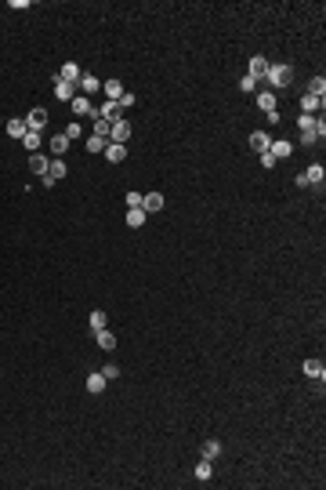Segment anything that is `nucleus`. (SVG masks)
I'll use <instances>...</instances> for the list:
<instances>
[{"instance_id":"nucleus-1","label":"nucleus","mask_w":326,"mask_h":490,"mask_svg":"<svg viewBox=\"0 0 326 490\" xmlns=\"http://www.w3.org/2000/svg\"><path fill=\"white\" fill-rule=\"evenodd\" d=\"M265 80H268L272 88H290V80H294V73H290V66H268Z\"/></svg>"},{"instance_id":"nucleus-2","label":"nucleus","mask_w":326,"mask_h":490,"mask_svg":"<svg viewBox=\"0 0 326 490\" xmlns=\"http://www.w3.org/2000/svg\"><path fill=\"white\" fill-rule=\"evenodd\" d=\"M65 171H69V167H65V163H62V160H58V156H55V160H51V163H48V175H44V178H40V182H44V185H48V189H51V185H55V182H58V178H65Z\"/></svg>"},{"instance_id":"nucleus-3","label":"nucleus","mask_w":326,"mask_h":490,"mask_svg":"<svg viewBox=\"0 0 326 490\" xmlns=\"http://www.w3.org/2000/svg\"><path fill=\"white\" fill-rule=\"evenodd\" d=\"M73 116H76V120H80V116H98V109L91 105L87 95H76V98H73Z\"/></svg>"},{"instance_id":"nucleus-4","label":"nucleus","mask_w":326,"mask_h":490,"mask_svg":"<svg viewBox=\"0 0 326 490\" xmlns=\"http://www.w3.org/2000/svg\"><path fill=\"white\" fill-rule=\"evenodd\" d=\"M55 95H58L62 102H73V98H76V84H69V80H62V76L55 73Z\"/></svg>"},{"instance_id":"nucleus-5","label":"nucleus","mask_w":326,"mask_h":490,"mask_svg":"<svg viewBox=\"0 0 326 490\" xmlns=\"http://www.w3.org/2000/svg\"><path fill=\"white\" fill-rule=\"evenodd\" d=\"M44 124H48V109H44V105L29 109V120H26V127H29V131H40Z\"/></svg>"},{"instance_id":"nucleus-6","label":"nucleus","mask_w":326,"mask_h":490,"mask_svg":"<svg viewBox=\"0 0 326 490\" xmlns=\"http://www.w3.org/2000/svg\"><path fill=\"white\" fill-rule=\"evenodd\" d=\"M127 138H131V124H127V120H116L112 131H109V142H120V145H124Z\"/></svg>"},{"instance_id":"nucleus-7","label":"nucleus","mask_w":326,"mask_h":490,"mask_svg":"<svg viewBox=\"0 0 326 490\" xmlns=\"http://www.w3.org/2000/svg\"><path fill=\"white\" fill-rule=\"evenodd\" d=\"M163 203H167V200H163V193H145V200H142V211H145V215H152V211H163Z\"/></svg>"},{"instance_id":"nucleus-8","label":"nucleus","mask_w":326,"mask_h":490,"mask_svg":"<svg viewBox=\"0 0 326 490\" xmlns=\"http://www.w3.org/2000/svg\"><path fill=\"white\" fill-rule=\"evenodd\" d=\"M76 88H80V95H87V98H91L95 91H102V80L87 73V76H80V84H76Z\"/></svg>"},{"instance_id":"nucleus-9","label":"nucleus","mask_w":326,"mask_h":490,"mask_svg":"<svg viewBox=\"0 0 326 490\" xmlns=\"http://www.w3.org/2000/svg\"><path fill=\"white\" fill-rule=\"evenodd\" d=\"M48 163H51L48 156H40V153H29V171H33V175H40V178H44V175H48Z\"/></svg>"},{"instance_id":"nucleus-10","label":"nucleus","mask_w":326,"mask_h":490,"mask_svg":"<svg viewBox=\"0 0 326 490\" xmlns=\"http://www.w3.org/2000/svg\"><path fill=\"white\" fill-rule=\"evenodd\" d=\"M105 160H109V163H120V160H127V145H120V142H109V145H105Z\"/></svg>"},{"instance_id":"nucleus-11","label":"nucleus","mask_w":326,"mask_h":490,"mask_svg":"<svg viewBox=\"0 0 326 490\" xmlns=\"http://www.w3.org/2000/svg\"><path fill=\"white\" fill-rule=\"evenodd\" d=\"M268 66H272L268 58H261V55H254V58H250V76H254V80H265V73H268Z\"/></svg>"},{"instance_id":"nucleus-12","label":"nucleus","mask_w":326,"mask_h":490,"mask_svg":"<svg viewBox=\"0 0 326 490\" xmlns=\"http://www.w3.org/2000/svg\"><path fill=\"white\" fill-rule=\"evenodd\" d=\"M120 113H124V109H120V102H105V105L98 109V116H105V120H109V124H116V120H124V116H120Z\"/></svg>"},{"instance_id":"nucleus-13","label":"nucleus","mask_w":326,"mask_h":490,"mask_svg":"<svg viewBox=\"0 0 326 490\" xmlns=\"http://www.w3.org/2000/svg\"><path fill=\"white\" fill-rule=\"evenodd\" d=\"M268 145H272L268 131H254V135H250V149H258V153H268Z\"/></svg>"},{"instance_id":"nucleus-14","label":"nucleus","mask_w":326,"mask_h":490,"mask_svg":"<svg viewBox=\"0 0 326 490\" xmlns=\"http://www.w3.org/2000/svg\"><path fill=\"white\" fill-rule=\"evenodd\" d=\"M58 76H62V80H69V84H80V76H84V73H80V66H76V62H65Z\"/></svg>"},{"instance_id":"nucleus-15","label":"nucleus","mask_w":326,"mask_h":490,"mask_svg":"<svg viewBox=\"0 0 326 490\" xmlns=\"http://www.w3.org/2000/svg\"><path fill=\"white\" fill-rule=\"evenodd\" d=\"M322 178H326V171H322V163H312V167L305 171V182H308V185H322Z\"/></svg>"},{"instance_id":"nucleus-16","label":"nucleus","mask_w":326,"mask_h":490,"mask_svg":"<svg viewBox=\"0 0 326 490\" xmlns=\"http://www.w3.org/2000/svg\"><path fill=\"white\" fill-rule=\"evenodd\" d=\"M102 91L109 95V102H120V95H124V84H120V80H105Z\"/></svg>"},{"instance_id":"nucleus-17","label":"nucleus","mask_w":326,"mask_h":490,"mask_svg":"<svg viewBox=\"0 0 326 490\" xmlns=\"http://www.w3.org/2000/svg\"><path fill=\"white\" fill-rule=\"evenodd\" d=\"M305 374H308V378H319V381H322V378H326V367H322L319 359H305Z\"/></svg>"},{"instance_id":"nucleus-18","label":"nucleus","mask_w":326,"mask_h":490,"mask_svg":"<svg viewBox=\"0 0 326 490\" xmlns=\"http://www.w3.org/2000/svg\"><path fill=\"white\" fill-rule=\"evenodd\" d=\"M95 334H98V345H102L105 352L116 349V334H112V331H105V327H102V331H95Z\"/></svg>"},{"instance_id":"nucleus-19","label":"nucleus","mask_w":326,"mask_h":490,"mask_svg":"<svg viewBox=\"0 0 326 490\" xmlns=\"http://www.w3.org/2000/svg\"><path fill=\"white\" fill-rule=\"evenodd\" d=\"M26 131H29V127H26V120H8V135H11V138H18V142H22V138H26Z\"/></svg>"},{"instance_id":"nucleus-20","label":"nucleus","mask_w":326,"mask_h":490,"mask_svg":"<svg viewBox=\"0 0 326 490\" xmlns=\"http://www.w3.org/2000/svg\"><path fill=\"white\" fill-rule=\"evenodd\" d=\"M301 109H305L308 116H315V109H322V98H315V95H305V98H301Z\"/></svg>"},{"instance_id":"nucleus-21","label":"nucleus","mask_w":326,"mask_h":490,"mask_svg":"<svg viewBox=\"0 0 326 490\" xmlns=\"http://www.w3.org/2000/svg\"><path fill=\"white\" fill-rule=\"evenodd\" d=\"M221 454V443L218 439H207V443H203V458H207V461H214Z\"/></svg>"},{"instance_id":"nucleus-22","label":"nucleus","mask_w":326,"mask_h":490,"mask_svg":"<svg viewBox=\"0 0 326 490\" xmlns=\"http://www.w3.org/2000/svg\"><path fill=\"white\" fill-rule=\"evenodd\" d=\"M258 105H261L265 113H275V95H272V91H261V95H258Z\"/></svg>"},{"instance_id":"nucleus-23","label":"nucleus","mask_w":326,"mask_h":490,"mask_svg":"<svg viewBox=\"0 0 326 490\" xmlns=\"http://www.w3.org/2000/svg\"><path fill=\"white\" fill-rule=\"evenodd\" d=\"M127 225H131V229L145 225V211H142V207H131V211H127Z\"/></svg>"},{"instance_id":"nucleus-24","label":"nucleus","mask_w":326,"mask_h":490,"mask_svg":"<svg viewBox=\"0 0 326 490\" xmlns=\"http://www.w3.org/2000/svg\"><path fill=\"white\" fill-rule=\"evenodd\" d=\"M268 153H272L275 160H283V156H290V142H272V145H268Z\"/></svg>"},{"instance_id":"nucleus-25","label":"nucleus","mask_w":326,"mask_h":490,"mask_svg":"<svg viewBox=\"0 0 326 490\" xmlns=\"http://www.w3.org/2000/svg\"><path fill=\"white\" fill-rule=\"evenodd\" d=\"M22 145H26L29 153H36V149H40V131H26V138H22Z\"/></svg>"},{"instance_id":"nucleus-26","label":"nucleus","mask_w":326,"mask_h":490,"mask_svg":"<svg viewBox=\"0 0 326 490\" xmlns=\"http://www.w3.org/2000/svg\"><path fill=\"white\" fill-rule=\"evenodd\" d=\"M105 145H109V138H102V135H91V138H87V149H91V153H105Z\"/></svg>"},{"instance_id":"nucleus-27","label":"nucleus","mask_w":326,"mask_h":490,"mask_svg":"<svg viewBox=\"0 0 326 490\" xmlns=\"http://www.w3.org/2000/svg\"><path fill=\"white\" fill-rule=\"evenodd\" d=\"M87 389H91V392H95V396H98V392H105V378H102V371H98V374H91V378H87Z\"/></svg>"},{"instance_id":"nucleus-28","label":"nucleus","mask_w":326,"mask_h":490,"mask_svg":"<svg viewBox=\"0 0 326 490\" xmlns=\"http://www.w3.org/2000/svg\"><path fill=\"white\" fill-rule=\"evenodd\" d=\"M308 95H315V98H322V95H326V80H322V76H315L312 84H308Z\"/></svg>"},{"instance_id":"nucleus-29","label":"nucleus","mask_w":326,"mask_h":490,"mask_svg":"<svg viewBox=\"0 0 326 490\" xmlns=\"http://www.w3.org/2000/svg\"><path fill=\"white\" fill-rule=\"evenodd\" d=\"M109 131H112V124L105 116H95V135H102V138H109Z\"/></svg>"},{"instance_id":"nucleus-30","label":"nucleus","mask_w":326,"mask_h":490,"mask_svg":"<svg viewBox=\"0 0 326 490\" xmlns=\"http://www.w3.org/2000/svg\"><path fill=\"white\" fill-rule=\"evenodd\" d=\"M51 149H55V156H62V153L69 149V138H65V135H55V138H51Z\"/></svg>"},{"instance_id":"nucleus-31","label":"nucleus","mask_w":326,"mask_h":490,"mask_svg":"<svg viewBox=\"0 0 326 490\" xmlns=\"http://www.w3.org/2000/svg\"><path fill=\"white\" fill-rule=\"evenodd\" d=\"M196 479H203V483L211 479V461H207V458H203V461L196 465Z\"/></svg>"},{"instance_id":"nucleus-32","label":"nucleus","mask_w":326,"mask_h":490,"mask_svg":"<svg viewBox=\"0 0 326 490\" xmlns=\"http://www.w3.org/2000/svg\"><path fill=\"white\" fill-rule=\"evenodd\" d=\"M62 135H65L69 142H73V138H80V135H84V127H80V120H73V124H69V127H65Z\"/></svg>"},{"instance_id":"nucleus-33","label":"nucleus","mask_w":326,"mask_h":490,"mask_svg":"<svg viewBox=\"0 0 326 490\" xmlns=\"http://www.w3.org/2000/svg\"><path fill=\"white\" fill-rule=\"evenodd\" d=\"M105 319H109V316H105L102 309H95V312H91V327H95V331H102V327H105Z\"/></svg>"},{"instance_id":"nucleus-34","label":"nucleus","mask_w":326,"mask_h":490,"mask_svg":"<svg viewBox=\"0 0 326 490\" xmlns=\"http://www.w3.org/2000/svg\"><path fill=\"white\" fill-rule=\"evenodd\" d=\"M102 378H105V381L120 378V367H116V363H105V367H102Z\"/></svg>"},{"instance_id":"nucleus-35","label":"nucleus","mask_w":326,"mask_h":490,"mask_svg":"<svg viewBox=\"0 0 326 490\" xmlns=\"http://www.w3.org/2000/svg\"><path fill=\"white\" fill-rule=\"evenodd\" d=\"M239 88H243V91H247V95H250V91L258 88V80H254V76L247 73V76H243V80H239Z\"/></svg>"},{"instance_id":"nucleus-36","label":"nucleus","mask_w":326,"mask_h":490,"mask_svg":"<svg viewBox=\"0 0 326 490\" xmlns=\"http://www.w3.org/2000/svg\"><path fill=\"white\" fill-rule=\"evenodd\" d=\"M142 200H145V193H127V207H142Z\"/></svg>"},{"instance_id":"nucleus-37","label":"nucleus","mask_w":326,"mask_h":490,"mask_svg":"<svg viewBox=\"0 0 326 490\" xmlns=\"http://www.w3.org/2000/svg\"><path fill=\"white\" fill-rule=\"evenodd\" d=\"M127 105H134V95H131V91L120 95V109H127Z\"/></svg>"},{"instance_id":"nucleus-38","label":"nucleus","mask_w":326,"mask_h":490,"mask_svg":"<svg viewBox=\"0 0 326 490\" xmlns=\"http://www.w3.org/2000/svg\"><path fill=\"white\" fill-rule=\"evenodd\" d=\"M261 167H275V156L272 153H261Z\"/></svg>"},{"instance_id":"nucleus-39","label":"nucleus","mask_w":326,"mask_h":490,"mask_svg":"<svg viewBox=\"0 0 326 490\" xmlns=\"http://www.w3.org/2000/svg\"><path fill=\"white\" fill-rule=\"evenodd\" d=\"M315 138H319V135H312V131H305V135H301V145H315Z\"/></svg>"}]
</instances>
